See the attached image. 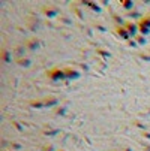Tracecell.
I'll return each mask as SVG.
<instances>
[{"label":"cell","mask_w":150,"mask_h":151,"mask_svg":"<svg viewBox=\"0 0 150 151\" xmlns=\"http://www.w3.org/2000/svg\"><path fill=\"white\" fill-rule=\"evenodd\" d=\"M48 76L51 80H63V78H66V73H65V70H60V69H53L48 72Z\"/></svg>","instance_id":"6da1fadb"},{"label":"cell","mask_w":150,"mask_h":151,"mask_svg":"<svg viewBox=\"0 0 150 151\" xmlns=\"http://www.w3.org/2000/svg\"><path fill=\"white\" fill-rule=\"evenodd\" d=\"M138 25H140L141 33H149V30H150V18H143L141 21L138 23Z\"/></svg>","instance_id":"7a4b0ae2"},{"label":"cell","mask_w":150,"mask_h":151,"mask_svg":"<svg viewBox=\"0 0 150 151\" xmlns=\"http://www.w3.org/2000/svg\"><path fill=\"white\" fill-rule=\"evenodd\" d=\"M126 29H128V33H132V35L137 33V25H135V24L128 23V24H126Z\"/></svg>","instance_id":"3957f363"},{"label":"cell","mask_w":150,"mask_h":151,"mask_svg":"<svg viewBox=\"0 0 150 151\" xmlns=\"http://www.w3.org/2000/svg\"><path fill=\"white\" fill-rule=\"evenodd\" d=\"M117 30H119V35H120V36L123 37V39H128V37H129V33L126 31V29H123V27H119Z\"/></svg>","instance_id":"277c9868"},{"label":"cell","mask_w":150,"mask_h":151,"mask_svg":"<svg viewBox=\"0 0 150 151\" xmlns=\"http://www.w3.org/2000/svg\"><path fill=\"white\" fill-rule=\"evenodd\" d=\"M65 73H66V76H69V75H72V76H78V73H77V72H74V70H65Z\"/></svg>","instance_id":"5b68a950"},{"label":"cell","mask_w":150,"mask_h":151,"mask_svg":"<svg viewBox=\"0 0 150 151\" xmlns=\"http://www.w3.org/2000/svg\"><path fill=\"white\" fill-rule=\"evenodd\" d=\"M123 5H126V8H131L132 6V2H122Z\"/></svg>","instance_id":"8992f818"}]
</instances>
